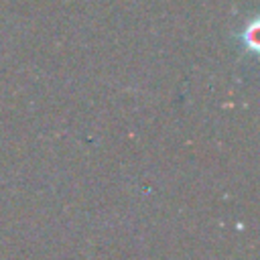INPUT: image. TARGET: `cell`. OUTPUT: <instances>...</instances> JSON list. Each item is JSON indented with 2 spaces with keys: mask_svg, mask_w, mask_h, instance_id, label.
Wrapping results in <instances>:
<instances>
[{
  "mask_svg": "<svg viewBox=\"0 0 260 260\" xmlns=\"http://www.w3.org/2000/svg\"><path fill=\"white\" fill-rule=\"evenodd\" d=\"M244 35H246V45H248L252 51H256V20H252L250 30H246Z\"/></svg>",
  "mask_w": 260,
  "mask_h": 260,
  "instance_id": "cell-1",
  "label": "cell"
}]
</instances>
